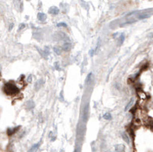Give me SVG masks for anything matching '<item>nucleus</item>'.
<instances>
[{
  "mask_svg": "<svg viewBox=\"0 0 153 152\" xmlns=\"http://www.w3.org/2000/svg\"><path fill=\"white\" fill-rule=\"evenodd\" d=\"M57 26H58V27H64V28H67V24H65V23H64V22L58 23V24L57 25Z\"/></svg>",
  "mask_w": 153,
  "mask_h": 152,
  "instance_id": "obj_13",
  "label": "nucleus"
},
{
  "mask_svg": "<svg viewBox=\"0 0 153 152\" xmlns=\"http://www.w3.org/2000/svg\"><path fill=\"white\" fill-rule=\"evenodd\" d=\"M92 73H90L88 75H87V79H86V83H89V81H90V78H91V77H92Z\"/></svg>",
  "mask_w": 153,
  "mask_h": 152,
  "instance_id": "obj_12",
  "label": "nucleus"
},
{
  "mask_svg": "<svg viewBox=\"0 0 153 152\" xmlns=\"http://www.w3.org/2000/svg\"><path fill=\"white\" fill-rule=\"evenodd\" d=\"M115 150L116 152H124L125 146L123 144H117L115 146Z\"/></svg>",
  "mask_w": 153,
  "mask_h": 152,
  "instance_id": "obj_2",
  "label": "nucleus"
},
{
  "mask_svg": "<svg viewBox=\"0 0 153 152\" xmlns=\"http://www.w3.org/2000/svg\"><path fill=\"white\" fill-rule=\"evenodd\" d=\"M38 19L40 21L43 22V21H45V20L46 19V15L44 14V13H38Z\"/></svg>",
  "mask_w": 153,
  "mask_h": 152,
  "instance_id": "obj_6",
  "label": "nucleus"
},
{
  "mask_svg": "<svg viewBox=\"0 0 153 152\" xmlns=\"http://www.w3.org/2000/svg\"><path fill=\"white\" fill-rule=\"evenodd\" d=\"M132 103H133V99H132L130 100V102L128 103V105L126 106V109H125V110H126H126H128V109H129L130 107H131V105H132Z\"/></svg>",
  "mask_w": 153,
  "mask_h": 152,
  "instance_id": "obj_11",
  "label": "nucleus"
},
{
  "mask_svg": "<svg viewBox=\"0 0 153 152\" xmlns=\"http://www.w3.org/2000/svg\"><path fill=\"white\" fill-rule=\"evenodd\" d=\"M54 51H56L58 54H60V51H59V50H58L57 48H54Z\"/></svg>",
  "mask_w": 153,
  "mask_h": 152,
  "instance_id": "obj_15",
  "label": "nucleus"
},
{
  "mask_svg": "<svg viewBox=\"0 0 153 152\" xmlns=\"http://www.w3.org/2000/svg\"><path fill=\"white\" fill-rule=\"evenodd\" d=\"M39 146H40V143L35 144L29 150V152H36V151L38 150V149L39 148Z\"/></svg>",
  "mask_w": 153,
  "mask_h": 152,
  "instance_id": "obj_4",
  "label": "nucleus"
},
{
  "mask_svg": "<svg viewBox=\"0 0 153 152\" xmlns=\"http://www.w3.org/2000/svg\"><path fill=\"white\" fill-rule=\"evenodd\" d=\"M25 25H24V24H22V25H21V26H20V28H19V29H22V28H24Z\"/></svg>",
  "mask_w": 153,
  "mask_h": 152,
  "instance_id": "obj_16",
  "label": "nucleus"
},
{
  "mask_svg": "<svg viewBox=\"0 0 153 152\" xmlns=\"http://www.w3.org/2000/svg\"><path fill=\"white\" fill-rule=\"evenodd\" d=\"M124 39H125V36H124V35H122L120 36L119 39V45H121V44H122Z\"/></svg>",
  "mask_w": 153,
  "mask_h": 152,
  "instance_id": "obj_10",
  "label": "nucleus"
},
{
  "mask_svg": "<svg viewBox=\"0 0 153 152\" xmlns=\"http://www.w3.org/2000/svg\"><path fill=\"white\" fill-rule=\"evenodd\" d=\"M148 15H143V16H139V19H145V18H148Z\"/></svg>",
  "mask_w": 153,
  "mask_h": 152,
  "instance_id": "obj_14",
  "label": "nucleus"
},
{
  "mask_svg": "<svg viewBox=\"0 0 153 152\" xmlns=\"http://www.w3.org/2000/svg\"><path fill=\"white\" fill-rule=\"evenodd\" d=\"M103 118L106 119V120H110L112 118V116L109 113H106L103 115Z\"/></svg>",
  "mask_w": 153,
  "mask_h": 152,
  "instance_id": "obj_9",
  "label": "nucleus"
},
{
  "mask_svg": "<svg viewBox=\"0 0 153 152\" xmlns=\"http://www.w3.org/2000/svg\"><path fill=\"white\" fill-rule=\"evenodd\" d=\"M49 13H51L52 15H58L59 13V9L58 7L53 6L49 9Z\"/></svg>",
  "mask_w": 153,
  "mask_h": 152,
  "instance_id": "obj_3",
  "label": "nucleus"
},
{
  "mask_svg": "<svg viewBox=\"0 0 153 152\" xmlns=\"http://www.w3.org/2000/svg\"><path fill=\"white\" fill-rule=\"evenodd\" d=\"M28 1H29V0H28Z\"/></svg>",
  "mask_w": 153,
  "mask_h": 152,
  "instance_id": "obj_17",
  "label": "nucleus"
},
{
  "mask_svg": "<svg viewBox=\"0 0 153 152\" xmlns=\"http://www.w3.org/2000/svg\"><path fill=\"white\" fill-rule=\"evenodd\" d=\"M4 91L7 95L12 96V95H15L18 93L19 89L15 84L11 83H7L4 86Z\"/></svg>",
  "mask_w": 153,
  "mask_h": 152,
  "instance_id": "obj_1",
  "label": "nucleus"
},
{
  "mask_svg": "<svg viewBox=\"0 0 153 152\" xmlns=\"http://www.w3.org/2000/svg\"><path fill=\"white\" fill-rule=\"evenodd\" d=\"M122 139H123V140H124L127 144L129 143V136L126 134V133L123 132V133L122 134Z\"/></svg>",
  "mask_w": 153,
  "mask_h": 152,
  "instance_id": "obj_8",
  "label": "nucleus"
},
{
  "mask_svg": "<svg viewBox=\"0 0 153 152\" xmlns=\"http://www.w3.org/2000/svg\"><path fill=\"white\" fill-rule=\"evenodd\" d=\"M19 129V127H16V128H13V129H8V134L9 135H12V134H13L15 132H16Z\"/></svg>",
  "mask_w": 153,
  "mask_h": 152,
  "instance_id": "obj_7",
  "label": "nucleus"
},
{
  "mask_svg": "<svg viewBox=\"0 0 153 152\" xmlns=\"http://www.w3.org/2000/svg\"><path fill=\"white\" fill-rule=\"evenodd\" d=\"M63 50L64 51H70L71 50V44H69V43H66V44H64V45H63Z\"/></svg>",
  "mask_w": 153,
  "mask_h": 152,
  "instance_id": "obj_5",
  "label": "nucleus"
}]
</instances>
